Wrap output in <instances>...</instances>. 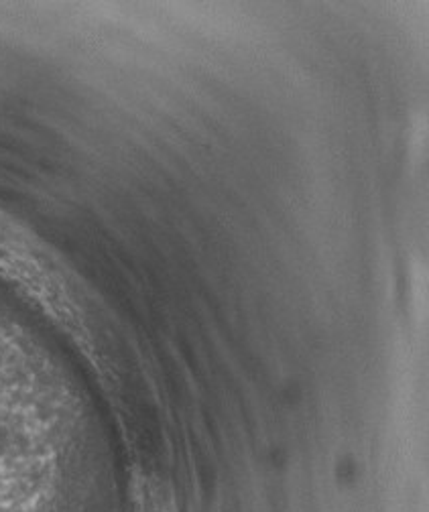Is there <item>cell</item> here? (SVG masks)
<instances>
[{
	"mask_svg": "<svg viewBox=\"0 0 429 512\" xmlns=\"http://www.w3.org/2000/svg\"><path fill=\"white\" fill-rule=\"evenodd\" d=\"M135 512H177V504L163 484L143 480L135 494Z\"/></svg>",
	"mask_w": 429,
	"mask_h": 512,
	"instance_id": "7a4b0ae2",
	"label": "cell"
},
{
	"mask_svg": "<svg viewBox=\"0 0 429 512\" xmlns=\"http://www.w3.org/2000/svg\"><path fill=\"white\" fill-rule=\"evenodd\" d=\"M0 273L13 279L57 319L68 322L76 313L64 279L41 250L35 248L31 234L21 232L3 216H0Z\"/></svg>",
	"mask_w": 429,
	"mask_h": 512,
	"instance_id": "6da1fadb",
	"label": "cell"
}]
</instances>
